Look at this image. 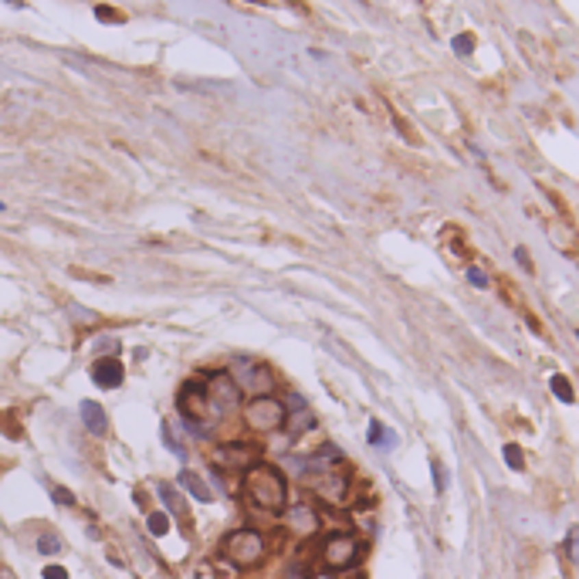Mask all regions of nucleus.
Returning a JSON list of instances; mask_svg holds the SVG:
<instances>
[{
	"mask_svg": "<svg viewBox=\"0 0 579 579\" xmlns=\"http://www.w3.org/2000/svg\"><path fill=\"white\" fill-rule=\"evenodd\" d=\"M576 336H579V332H576Z\"/></svg>",
	"mask_w": 579,
	"mask_h": 579,
	"instance_id": "nucleus-36",
	"label": "nucleus"
},
{
	"mask_svg": "<svg viewBox=\"0 0 579 579\" xmlns=\"http://www.w3.org/2000/svg\"><path fill=\"white\" fill-rule=\"evenodd\" d=\"M566 549H569V559H573V563H579V528H569Z\"/></svg>",
	"mask_w": 579,
	"mask_h": 579,
	"instance_id": "nucleus-27",
	"label": "nucleus"
},
{
	"mask_svg": "<svg viewBox=\"0 0 579 579\" xmlns=\"http://www.w3.org/2000/svg\"><path fill=\"white\" fill-rule=\"evenodd\" d=\"M288 423V406L275 397H254L244 406V427L254 434H275Z\"/></svg>",
	"mask_w": 579,
	"mask_h": 579,
	"instance_id": "nucleus-3",
	"label": "nucleus"
},
{
	"mask_svg": "<svg viewBox=\"0 0 579 579\" xmlns=\"http://www.w3.org/2000/svg\"><path fill=\"white\" fill-rule=\"evenodd\" d=\"M234 380H237L241 393H251V397H271V390L278 383L271 366H264L258 359H237L234 362Z\"/></svg>",
	"mask_w": 579,
	"mask_h": 579,
	"instance_id": "nucleus-6",
	"label": "nucleus"
},
{
	"mask_svg": "<svg viewBox=\"0 0 579 579\" xmlns=\"http://www.w3.org/2000/svg\"><path fill=\"white\" fill-rule=\"evenodd\" d=\"M204 390H207V397H210V404L221 406V410H227V406H237L241 404V386H237V380H234L231 373H217V376H210L207 383H204Z\"/></svg>",
	"mask_w": 579,
	"mask_h": 579,
	"instance_id": "nucleus-8",
	"label": "nucleus"
},
{
	"mask_svg": "<svg viewBox=\"0 0 579 579\" xmlns=\"http://www.w3.org/2000/svg\"><path fill=\"white\" fill-rule=\"evenodd\" d=\"M254 3H268V0H254Z\"/></svg>",
	"mask_w": 579,
	"mask_h": 579,
	"instance_id": "nucleus-34",
	"label": "nucleus"
},
{
	"mask_svg": "<svg viewBox=\"0 0 579 579\" xmlns=\"http://www.w3.org/2000/svg\"><path fill=\"white\" fill-rule=\"evenodd\" d=\"M160 498H163V505L170 508V515H176V519H190V515H186V505H183V498H180V491H176V488L160 484Z\"/></svg>",
	"mask_w": 579,
	"mask_h": 579,
	"instance_id": "nucleus-17",
	"label": "nucleus"
},
{
	"mask_svg": "<svg viewBox=\"0 0 579 579\" xmlns=\"http://www.w3.org/2000/svg\"><path fill=\"white\" fill-rule=\"evenodd\" d=\"M146 525H149V532H153V535H160V539H163V535L170 532V515H167V512H149Z\"/></svg>",
	"mask_w": 579,
	"mask_h": 579,
	"instance_id": "nucleus-20",
	"label": "nucleus"
},
{
	"mask_svg": "<svg viewBox=\"0 0 579 579\" xmlns=\"http://www.w3.org/2000/svg\"><path fill=\"white\" fill-rule=\"evenodd\" d=\"M45 579H68V573L61 566H45Z\"/></svg>",
	"mask_w": 579,
	"mask_h": 579,
	"instance_id": "nucleus-32",
	"label": "nucleus"
},
{
	"mask_svg": "<svg viewBox=\"0 0 579 579\" xmlns=\"http://www.w3.org/2000/svg\"><path fill=\"white\" fill-rule=\"evenodd\" d=\"M441 241H444V251L454 254L458 261H471V258H474V247L467 244V237H464V231L458 224H447V227L441 231Z\"/></svg>",
	"mask_w": 579,
	"mask_h": 579,
	"instance_id": "nucleus-13",
	"label": "nucleus"
},
{
	"mask_svg": "<svg viewBox=\"0 0 579 579\" xmlns=\"http://www.w3.org/2000/svg\"><path fill=\"white\" fill-rule=\"evenodd\" d=\"M78 413H82V423L88 427V434H95V437H106V434H109V420H106V410L95 404V400H82Z\"/></svg>",
	"mask_w": 579,
	"mask_h": 579,
	"instance_id": "nucleus-14",
	"label": "nucleus"
},
{
	"mask_svg": "<svg viewBox=\"0 0 579 579\" xmlns=\"http://www.w3.org/2000/svg\"><path fill=\"white\" fill-rule=\"evenodd\" d=\"M393 441H397V437H393V434H390L380 420H373V423H369V444H376V447H393Z\"/></svg>",
	"mask_w": 579,
	"mask_h": 579,
	"instance_id": "nucleus-19",
	"label": "nucleus"
},
{
	"mask_svg": "<svg viewBox=\"0 0 579 579\" xmlns=\"http://www.w3.org/2000/svg\"><path fill=\"white\" fill-rule=\"evenodd\" d=\"M160 437H163V444H167V447L173 451L176 458H183V447H180V441H176V437H173V430H170V423H163V427H160Z\"/></svg>",
	"mask_w": 579,
	"mask_h": 579,
	"instance_id": "nucleus-26",
	"label": "nucleus"
},
{
	"mask_svg": "<svg viewBox=\"0 0 579 579\" xmlns=\"http://www.w3.org/2000/svg\"><path fill=\"white\" fill-rule=\"evenodd\" d=\"M0 423H3V427H7V437H14V441H17V437H21V427H17V423H14V417H10V413H0Z\"/></svg>",
	"mask_w": 579,
	"mask_h": 579,
	"instance_id": "nucleus-29",
	"label": "nucleus"
},
{
	"mask_svg": "<svg viewBox=\"0 0 579 579\" xmlns=\"http://www.w3.org/2000/svg\"><path fill=\"white\" fill-rule=\"evenodd\" d=\"M95 17H99V21H112V24H122V21H125V14H122V10L106 7V3H102V7H95Z\"/></svg>",
	"mask_w": 579,
	"mask_h": 579,
	"instance_id": "nucleus-24",
	"label": "nucleus"
},
{
	"mask_svg": "<svg viewBox=\"0 0 579 579\" xmlns=\"http://www.w3.org/2000/svg\"><path fill=\"white\" fill-rule=\"evenodd\" d=\"M498 291H502V298H505V305L519 312L521 319L528 322V329H532L535 336H545V325H542V319H539V315H535V312H532V308L525 305V298H521V291L515 288V285H512L508 278H502V282H498Z\"/></svg>",
	"mask_w": 579,
	"mask_h": 579,
	"instance_id": "nucleus-11",
	"label": "nucleus"
},
{
	"mask_svg": "<svg viewBox=\"0 0 579 579\" xmlns=\"http://www.w3.org/2000/svg\"><path fill=\"white\" fill-rule=\"evenodd\" d=\"M467 282H471L474 288H488V285H491V278H488L478 264H471V268H467Z\"/></svg>",
	"mask_w": 579,
	"mask_h": 579,
	"instance_id": "nucleus-25",
	"label": "nucleus"
},
{
	"mask_svg": "<svg viewBox=\"0 0 579 579\" xmlns=\"http://www.w3.org/2000/svg\"><path fill=\"white\" fill-rule=\"evenodd\" d=\"M549 237H552V244H556L566 258H576V254H579V231H576V224H573L566 214L549 221Z\"/></svg>",
	"mask_w": 579,
	"mask_h": 579,
	"instance_id": "nucleus-10",
	"label": "nucleus"
},
{
	"mask_svg": "<svg viewBox=\"0 0 579 579\" xmlns=\"http://www.w3.org/2000/svg\"><path fill=\"white\" fill-rule=\"evenodd\" d=\"M430 471H434V488L444 491L447 484H444V467H441V461H430Z\"/></svg>",
	"mask_w": 579,
	"mask_h": 579,
	"instance_id": "nucleus-30",
	"label": "nucleus"
},
{
	"mask_svg": "<svg viewBox=\"0 0 579 579\" xmlns=\"http://www.w3.org/2000/svg\"><path fill=\"white\" fill-rule=\"evenodd\" d=\"M549 390H552V397H556V400H563V404H576V390H573V383H569L566 376H552V380H549Z\"/></svg>",
	"mask_w": 579,
	"mask_h": 579,
	"instance_id": "nucleus-18",
	"label": "nucleus"
},
{
	"mask_svg": "<svg viewBox=\"0 0 579 579\" xmlns=\"http://www.w3.org/2000/svg\"><path fill=\"white\" fill-rule=\"evenodd\" d=\"M359 539L356 535H346V532H339V535H329L325 539V545H322V559H325V566L329 569H349L356 559H359Z\"/></svg>",
	"mask_w": 579,
	"mask_h": 579,
	"instance_id": "nucleus-7",
	"label": "nucleus"
},
{
	"mask_svg": "<svg viewBox=\"0 0 579 579\" xmlns=\"http://www.w3.org/2000/svg\"><path fill=\"white\" fill-rule=\"evenodd\" d=\"M451 48H454V55L467 58V55L474 51V34H467V31H464V34H458V38L451 41Z\"/></svg>",
	"mask_w": 579,
	"mask_h": 579,
	"instance_id": "nucleus-22",
	"label": "nucleus"
},
{
	"mask_svg": "<svg viewBox=\"0 0 579 579\" xmlns=\"http://www.w3.org/2000/svg\"><path fill=\"white\" fill-rule=\"evenodd\" d=\"M180 413L186 417V423H214V420H221V406L210 404V397H207V390H204V383L200 380H193V383H186L183 390H180Z\"/></svg>",
	"mask_w": 579,
	"mask_h": 579,
	"instance_id": "nucleus-5",
	"label": "nucleus"
},
{
	"mask_svg": "<svg viewBox=\"0 0 579 579\" xmlns=\"http://www.w3.org/2000/svg\"><path fill=\"white\" fill-rule=\"evenodd\" d=\"M515 261H519L528 275H532V268H535V264H532V258H528V251H525V247H515Z\"/></svg>",
	"mask_w": 579,
	"mask_h": 579,
	"instance_id": "nucleus-31",
	"label": "nucleus"
},
{
	"mask_svg": "<svg viewBox=\"0 0 579 579\" xmlns=\"http://www.w3.org/2000/svg\"><path fill=\"white\" fill-rule=\"evenodd\" d=\"M38 552H45V556L61 552V539L58 535H41V539H38Z\"/></svg>",
	"mask_w": 579,
	"mask_h": 579,
	"instance_id": "nucleus-23",
	"label": "nucleus"
},
{
	"mask_svg": "<svg viewBox=\"0 0 579 579\" xmlns=\"http://www.w3.org/2000/svg\"><path fill=\"white\" fill-rule=\"evenodd\" d=\"M0 210H3V204H0Z\"/></svg>",
	"mask_w": 579,
	"mask_h": 579,
	"instance_id": "nucleus-35",
	"label": "nucleus"
},
{
	"mask_svg": "<svg viewBox=\"0 0 579 579\" xmlns=\"http://www.w3.org/2000/svg\"><path fill=\"white\" fill-rule=\"evenodd\" d=\"M244 491L264 512H282L285 502H288V484H285L282 471L275 464H264V461L251 464L244 471Z\"/></svg>",
	"mask_w": 579,
	"mask_h": 579,
	"instance_id": "nucleus-1",
	"label": "nucleus"
},
{
	"mask_svg": "<svg viewBox=\"0 0 579 579\" xmlns=\"http://www.w3.org/2000/svg\"><path fill=\"white\" fill-rule=\"evenodd\" d=\"M51 498H55V502H61V505H75V495H71L68 488H58V484L51 488Z\"/></svg>",
	"mask_w": 579,
	"mask_h": 579,
	"instance_id": "nucleus-28",
	"label": "nucleus"
},
{
	"mask_svg": "<svg viewBox=\"0 0 579 579\" xmlns=\"http://www.w3.org/2000/svg\"><path fill=\"white\" fill-rule=\"evenodd\" d=\"M180 488L190 491L197 502H214V491H210V488L204 484V478L193 474V471H180Z\"/></svg>",
	"mask_w": 579,
	"mask_h": 579,
	"instance_id": "nucleus-15",
	"label": "nucleus"
},
{
	"mask_svg": "<svg viewBox=\"0 0 579 579\" xmlns=\"http://www.w3.org/2000/svg\"><path fill=\"white\" fill-rule=\"evenodd\" d=\"M122 376H125V369H122V362H119L116 356H106V359H99V362L92 366V380H95L102 390L122 386Z\"/></svg>",
	"mask_w": 579,
	"mask_h": 579,
	"instance_id": "nucleus-12",
	"label": "nucleus"
},
{
	"mask_svg": "<svg viewBox=\"0 0 579 579\" xmlns=\"http://www.w3.org/2000/svg\"><path fill=\"white\" fill-rule=\"evenodd\" d=\"M264 552H268V542H264V535L258 528H237V532H231L224 539V559H231L241 569L258 566L264 559Z\"/></svg>",
	"mask_w": 579,
	"mask_h": 579,
	"instance_id": "nucleus-2",
	"label": "nucleus"
},
{
	"mask_svg": "<svg viewBox=\"0 0 579 579\" xmlns=\"http://www.w3.org/2000/svg\"><path fill=\"white\" fill-rule=\"evenodd\" d=\"M308 579H336L332 573H315V576H308Z\"/></svg>",
	"mask_w": 579,
	"mask_h": 579,
	"instance_id": "nucleus-33",
	"label": "nucleus"
},
{
	"mask_svg": "<svg viewBox=\"0 0 579 579\" xmlns=\"http://www.w3.org/2000/svg\"><path fill=\"white\" fill-rule=\"evenodd\" d=\"M288 521H291V528H295L298 535H312V532L319 528V519H315V512H312L308 505H298V508H291Z\"/></svg>",
	"mask_w": 579,
	"mask_h": 579,
	"instance_id": "nucleus-16",
	"label": "nucleus"
},
{
	"mask_svg": "<svg viewBox=\"0 0 579 579\" xmlns=\"http://www.w3.org/2000/svg\"><path fill=\"white\" fill-rule=\"evenodd\" d=\"M505 461L512 471H521L525 467V451H521L519 444H505Z\"/></svg>",
	"mask_w": 579,
	"mask_h": 579,
	"instance_id": "nucleus-21",
	"label": "nucleus"
},
{
	"mask_svg": "<svg viewBox=\"0 0 579 579\" xmlns=\"http://www.w3.org/2000/svg\"><path fill=\"white\" fill-rule=\"evenodd\" d=\"M308 488L322 498V502H329V505H343L349 495V478L343 471H336V467H329V461H322V458H315L312 461V474H308Z\"/></svg>",
	"mask_w": 579,
	"mask_h": 579,
	"instance_id": "nucleus-4",
	"label": "nucleus"
},
{
	"mask_svg": "<svg viewBox=\"0 0 579 579\" xmlns=\"http://www.w3.org/2000/svg\"><path fill=\"white\" fill-rule=\"evenodd\" d=\"M261 458V447L258 444H244V441H234V444H221L214 451V461L217 464H231V467H251Z\"/></svg>",
	"mask_w": 579,
	"mask_h": 579,
	"instance_id": "nucleus-9",
	"label": "nucleus"
}]
</instances>
